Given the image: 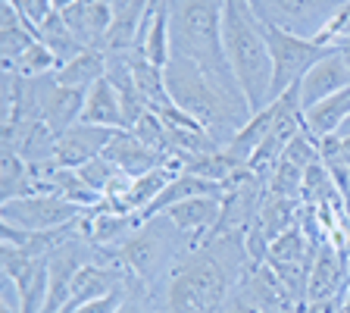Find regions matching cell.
<instances>
[{
	"instance_id": "6da1fadb",
	"label": "cell",
	"mask_w": 350,
	"mask_h": 313,
	"mask_svg": "<svg viewBox=\"0 0 350 313\" xmlns=\"http://www.w3.org/2000/svg\"><path fill=\"white\" fill-rule=\"evenodd\" d=\"M166 7L169 29H172V53L194 60L210 75L213 85L247 107L232 75V66H228L226 44H222L226 0H166Z\"/></svg>"
},
{
	"instance_id": "7a4b0ae2",
	"label": "cell",
	"mask_w": 350,
	"mask_h": 313,
	"mask_svg": "<svg viewBox=\"0 0 350 313\" xmlns=\"http://www.w3.org/2000/svg\"><path fill=\"white\" fill-rule=\"evenodd\" d=\"M163 79H166V91L175 107L185 110L191 119H197L222 147L250 119V110L241 101L228 97L222 88L213 85L210 75L194 60L172 53V60L163 69Z\"/></svg>"
},
{
	"instance_id": "3957f363",
	"label": "cell",
	"mask_w": 350,
	"mask_h": 313,
	"mask_svg": "<svg viewBox=\"0 0 350 313\" xmlns=\"http://www.w3.org/2000/svg\"><path fill=\"white\" fill-rule=\"evenodd\" d=\"M222 44L232 66V75L238 82L241 95L247 101L250 116L272 103V57L269 44L262 38L260 19L247 7V0H226L222 13Z\"/></svg>"
},
{
	"instance_id": "277c9868",
	"label": "cell",
	"mask_w": 350,
	"mask_h": 313,
	"mask_svg": "<svg viewBox=\"0 0 350 313\" xmlns=\"http://www.w3.org/2000/svg\"><path fill=\"white\" fill-rule=\"evenodd\" d=\"M228 298V276L210 251H188V260L175 266L166 288L169 313H222Z\"/></svg>"
},
{
	"instance_id": "5b68a950",
	"label": "cell",
	"mask_w": 350,
	"mask_h": 313,
	"mask_svg": "<svg viewBox=\"0 0 350 313\" xmlns=\"http://www.w3.org/2000/svg\"><path fill=\"white\" fill-rule=\"evenodd\" d=\"M260 29H262L266 44H269V57H272L269 97L278 101L288 88H294L300 79H304V73L328 51V47L316 44L313 38H300V35H294V32H284V29H278V25H269V22H260Z\"/></svg>"
},
{
	"instance_id": "8992f818",
	"label": "cell",
	"mask_w": 350,
	"mask_h": 313,
	"mask_svg": "<svg viewBox=\"0 0 350 313\" xmlns=\"http://www.w3.org/2000/svg\"><path fill=\"white\" fill-rule=\"evenodd\" d=\"M247 7L260 22L278 25L300 38H316L322 25L344 7V0H247Z\"/></svg>"
},
{
	"instance_id": "52a82bcc",
	"label": "cell",
	"mask_w": 350,
	"mask_h": 313,
	"mask_svg": "<svg viewBox=\"0 0 350 313\" xmlns=\"http://www.w3.org/2000/svg\"><path fill=\"white\" fill-rule=\"evenodd\" d=\"M81 216V207L59 195H25L3 201V226H16L25 232H53V229L72 226Z\"/></svg>"
},
{
	"instance_id": "ba28073f",
	"label": "cell",
	"mask_w": 350,
	"mask_h": 313,
	"mask_svg": "<svg viewBox=\"0 0 350 313\" xmlns=\"http://www.w3.org/2000/svg\"><path fill=\"white\" fill-rule=\"evenodd\" d=\"M160 223H163V216H150L125 245L116 248L119 263H122L125 270L135 273L138 279H144V282H150L153 276H160L166 260L178 257L175 254V241L166 232H160Z\"/></svg>"
},
{
	"instance_id": "9c48e42d",
	"label": "cell",
	"mask_w": 350,
	"mask_h": 313,
	"mask_svg": "<svg viewBox=\"0 0 350 313\" xmlns=\"http://www.w3.org/2000/svg\"><path fill=\"white\" fill-rule=\"evenodd\" d=\"M31 88H35L38 119H41V123L47 125L53 135H57V138L63 135V132H69L81 119L85 91L59 85L53 75H47V79H35V82H31Z\"/></svg>"
},
{
	"instance_id": "30bf717a",
	"label": "cell",
	"mask_w": 350,
	"mask_h": 313,
	"mask_svg": "<svg viewBox=\"0 0 350 313\" xmlns=\"http://www.w3.org/2000/svg\"><path fill=\"white\" fill-rule=\"evenodd\" d=\"M300 88V107H313V103L325 101V97L338 95L344 88H350V63L344 51H325L310 69L304 73V79L297 82Z\"/></svg>"
},
{
	"instance_id": "8fae6325",
	"label": "cell",
	"mask_w": 350,
	"mask_h": 313,
	"mask_svg": "<svg viewBox=\"0 0 350 313\" xmlns=\"http://www.w3.org/2000/svg\"><path fill=\"white\" fill-rule=\"evenodd\" d=\"M66 25L81 41L85 51H107L109 25H113V3L107 0H75L59 10Z\"/></svg>"
},
{
	"instance_id": "7c38bea8",
	"label": "cell",
	"mask_w": 350,
	"mask_h": 313,
	"mask_svg": "<svg viewBox=\"0 0 350 313\" xmlns=\"http://www.w3.org/2000/svg\"><path fill=\"white\" fill-rule=\"evenodd\" d=\"M116 129H100V125H85L75 123L69 132H63L53 145V163L66 169H81L85 163L97 160L103 147L109 145Z\"/></svg>"
},
{
	"instance_id": "4fadbf2b",
	"label": "cell",
	"mask_w": 350,
	"mask_h": 313,
	"mask_svg": "<svg viewBox=\"0 0 350 313\" xmlns=\"http://www.w3.org/2000/svg\"><path fill=\"white\" fill-rule=\"evenodd\" d=\"M103 157H107V160L113 163L119 173L129 175V179H138V175L150 173V169L163 166V163L169 160V157L157 153L153 147H147L141 138H135L129 129H116V132H113L109 145L103 147Z\"/></svg>"
},
{
	"instance_id": "5bb4252c",
	"label": "cell",
	"mask_w": 350,
	"mask_h": 313,
	"mask_svg": "<svg viewBox=\"0 0 350 313\" xmlns=\"http://www.w3.org/2000/svg\"><path fill=\"white\" fill-rule=\"evenodd\" d=\"M344 285V260L332 241H322L306 276V304L310 301H335Z\"/></svg>"
},
{
	"instance_id": "9a60e30c",
	"label": "cell",
	"mask_w": 350,
	"mask_h": 313,
	"mask_svg": "<svg viewBox=\"0 0 350 313\" xmlns=\"http://www.w3.org/2000/svg\"><path fill=\"white\" fill-rule=\"evenodd\" d=\"M79 123L100 125V129H125L122 101H119V91H116V85L109 82V75L97 79L94 85L85 91V103H81Z\"/></svg>"
},
{
	"instance_id": "2e32d148",
	"label": "cell",
	"mask_w": 350,
	"mask_h": 313,
	"mask_svg": "<svg viewBox=\"0 0 350 313\" xmlns=\"http://www.w3.org/2000/svg\"><path fill=\"white\" fill-rule=\"evenodd\" d=\"M150 0H119L113 3V25H109L107 38V53L129 51L131 44H138L144 22L150 16Z\"/></svg>"
},
{
	"instance_id": "e0dca14e",
	"label": "cell",
	"mask_w": 350,
	"mask_h": 313,
	"mask_svg": "<svg viewBox=\"0 0 350 313\" xmlns=\"http://www.w3.org/2000/svg\"><path fill=\"white\" fill-rule=\"evenodd\" d=\"M244 292L260 304L262 313H288V307L294 304V295L288 292V285L282 282L275 270H272L269 263H254V270H250V279H247V288Z\"/></svg>"
},
{
	"instance_id": "ac0fdd59",
	"label": "cell",
	"mask_w": 350,
	"mask_h": 313,
	"mask_svg": "<svg viewBox=\"0 0 350 313\" xmlns=\"http://www.w3.org/2000/svg\"><path fill=\"white\" fill-rule=\"evenodd\" d=\"M138 51L144 53L153 66H160V69H166V63L172 60V29H169L166 0H157L150 7L144 32H141V38H138Z\"/></svg>"
},
{
	"instance_id": "d6986e66",
	"label": "cell",
	"mask_w": 350,
	"mask_h": 313,
	"mask_svg": "<svg viewBox=\"0 0 350 313\" xmlns=\"http://www.w3.org/2000/svg\"><path fill=\"white\" fill-rule=\"evenodd\" d=\"M122 285V273L113 270V266H100V263L88 260L72 279V298L63 310H72V307L85 304V301H94V298H107V295L119 292Z\"/></svg>"
},
{
	"instance_id": "ffe728a7",
	"label": "cell",
	"mask_w": 350,
	"mask_h": 313,
	"mask_svg": "<svg viewBox=\"0 0 350 313\" xmlns=\"http://www.w3.org/2000/svg\"><path fill=\"white\" fill-rule=\"evenodd\" d=\"M347 116H350V88H344L338 95H332V97H325V101L304 110V129L310 132L313 138L325 141V138H332V135H338V129L347 123Z\"/></svg>"
},
{
	"instance_id": "44dd1931",
	"label": "cell",
	"mask_w": 350,
	"mask_h": 313,
	"mask_svg": "<svg viewBox=\"0 0 350 313\" xmlns=\"http://www.w3.org/2000/svg\"><path fill=\"white\" fill-rule=\"evenodd\" d=\"M141 229V223L135 219V213H122L113 210V207H97V213L88 223V235L94 245H103V248H119L131 235Z\"/></svg>"
},
{
	"instance_id": "7402d4cb",
	"label": "cell",
	"mask_w": 350,
	"mask_h": 313,
	"mask_svg": "<svg viewBox=\"0 0 350 313\" xmlns=\"http://www.w3.org/2000/svg\"><path fill=\"white\" fill-rule=\"evenodd\" d=\"M103 75H107V51H81L79 57H72L69 63L59 66L57 73H53V79L66 88L88 91Z\"/></svg>"
},
{
	"instance_id": "603a6c76",
	"label": "cell",
	"mask_w": 350,
	"mask_h": 313,
	"mask_svg": "<svg viewBox=\"0 0 350 313\" xmlns=\"http://www.w3.org/2000/svg\"><path fill=\"white\" fill-rule=\"evenodd\" d=\"M0 19H3V73H7V69H13L16 60L38 41V32L10 7L7 0H3V16Z\"/></svg>"
},
{
	"instance_id": "cb8c5ba5",
	"label": "cell",
	"mask_w": 350,
	"mask_h": 313,
	"mask_svg": "<svg viewBox=\"0 0 350 313\" xmlns=\"http://www.w3.org/2000/svg\"><path fill=\"white\" fill-rule=\"evenodd\" d=\"M297 197H278V195H266L260 201V210H256V223L262 226L266 238H278L282 232H288L291 226H297Z\"/></svg>"
},
{
	"instance_id": "d4e9b609",
	"label": "cell",
	"mask_w": 350,
	"mask_h": 313,
	"mask_svg": "<svg viewBox=\"0 0 350 313\" xmlns=\"http://www.w3.org/2000/svg\"><path fill=\"white\" fill-rule=\"evenodd\" d=\"M38 41H44L47 47L53 51V57L59 60V66L63 63H69L72 57H79L85 47H81V41L72 35V29L66 25V19H63V13L59 10H53L47 19L38 25Z\"/></svg>"
},
{
	"instance_id": "484cf974",
	"label": "cell",
	"mask_w": 350,
	"mask_h": 313,
	"mask_svg": "<svg viewBox=\"0 0 350 313\" xmlns=\"http://www.w3.org/2000/svg\"><path fill=\"white\" fill-rule=\"evenodd\" d=\"M57 69H59V60L53 57V51L44 41H35L29 51L13 63V69H7V73L19 75V79H25V82H35V79H47V75H53Z\"/></svg>"
},
{
	"instance_id": "4316f807",
	"label": "cell",
	"mask_w": 350,
	"mask_h": 313,
	"mask_svg": "<svg viewBox=\"0 0 350 313\" xmlns=\"http://www.w3.org/2000/svg\"><path fill=\"white\" fill-rule=\"evenodd\" d=\"M131 135L135 138H141L147 147H153L157 153H163V157H172V145H169V132H166V123H163L153 110H147L144 116L138 119V123L131 125Z\"/></svg>"
},
{
	"instance_id": "83f0119b",
	"label": "cell",
	"mask_w": 350,
	"mask_h": 313,
	"mask_svg": "<svg viewBox=\"0 0 350 313\" xmlns=\"http://www.w3.org/2000/svg\"><path fill=\"white\" fill-rule=\"evenodd\" d=\"M313 41L322 44V47H328V51L347 47L350 44V0H344V7L322 25V32L313 38Z\"/></svg>"
},
{
	"instance_id": "f1b7e54d",
	"label": "cell",
	"mask_w": 350,
	"mask_h": 313,
	"mask_svg": "<svg viewBox=\"0 0 350 313\" xmlns=\"http://www.w3.org/2000/svg\"><path fill=\"white\" fill-rule=\"evenodd\" d=\"M79 175H81V179H85L88 185H91V188L97 191V195L103 197V195H107V188H109V185L116 182L119 175H125V173H119V169L113 166V163H109L107 157H103V153H100V157H97V160L85 163V166L79 169Z\"/></svg>"
},
{
	"instance_id": "f546056e",
	"label": "cell",
	"mask_w": 350,
	"mask_h": 313,
	"mask_svg": "<svg viewBox=\"0 0 350 313\" xmlns=\"http://www.w3.org/2000/svg\"><path fill=\"white\" fill-rule=\"evenodd\" d=\"M7 3L22 16V19L29 22L35 32H38V25H41V22L53 13V10H57V7H53V0H7Z\"/></svg>"
},
{
	"instance_id": "4dcf8cb0",
	"label": "cell",
	"mask_w": 350,
	"mask_h": 313,
	"mask_svg": "<svg viewBox=\"0 0 350 313\" xmlns=\"http://www.w3.org/2000/svg\"><path fill=\"white\" fill-rule=\"evenodd\" d=\"M122 307V295L113 292L107 298H94V301H85V304L72 307V310H59V313H119Z\"/></svg>"
},
{
	"instance_id": "1f68e13d",
	"label": "cell",
	"mask_w": 350,
	"mask_h": 313,
	"mask_svg": "<svg viewBox=\"0 0 350 313\" xmlns=\"http://www.w3.org/2000/svg\"><path fill=\"white\" fill-rule=\"evenodd\" d=\"M222 313H262V310H260V304H256V301L241 288V292H234V295H228L226 298Z\"/></svg>"
},
{
	"instance_id": "d6a6232c",
	"label": "cell",
	"mask_w": 350,
	"mask_h": 313,
	"mask_svg": "<svg viewBox=\"0 0 350 313\" xmlns=\"http://www.w3.org/2000/svg\"><path fill=\"white\" fill-rule=\"evenodd\" d=\"M119 313H141V307H138V304H131V301H122Z\"/></svg>"
},
{
	"instance_id": "836d02e7",
	"label": "cell",
	"mask_w": 350,
	"mask_h": 313,
	"mask_svg": "<svg viewBox=\"0 0 350 313\" xmlns=\"http://www.w3.org/2000/svg\"><path fill=\"white\" fill-rule=\"evenodd\" d=\"M338 135H341V138H350V116H347V123L338 129Z\"/></svg>"
},
{
	"instance_id": "e575fe53",
	"label": "cell",
	"mask_w": 350,
	"mask_h": 313,
	"mask_svg": "<svg viewBox=\"0 0 350 313\" xmlns=\"http://www.w3.org/2000/svg\"><path fill=\"white\" fill-rule=\"evenodd\" d=\"M69 3H75V0H53V7H57V10H63V7H69Z\"/></svg>"
}]
</instances>
